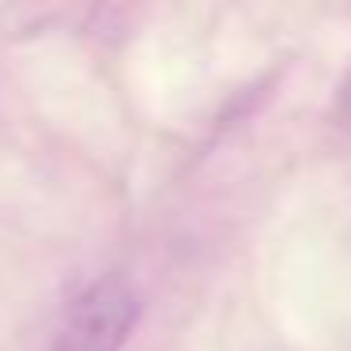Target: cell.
Masks as SVG:
<instances>
[{"label": "cell", "mask_w": 351, "mask_h": 351, "mask_svg": "<svg viewBox=\"0 0 351 351\" xmlns=\"http://www.w3.org/2000/svg\"><path fill=\"white\" fill-rule=\"evenodd\" d=\"M140 317V298L129 280L102 276L69 302L49 351H121Z\"/></svg>", "instance_id": "6da1fadb"}]
</instances>
